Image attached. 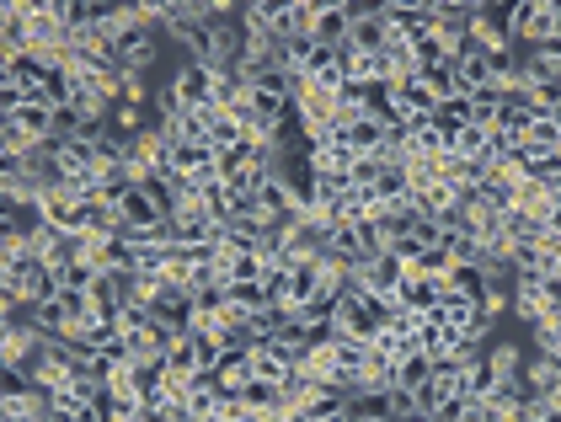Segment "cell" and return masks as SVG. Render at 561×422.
<instances>
[{
    "instance_id": "1",
    "label": "cell",
    "mask_w": 561,
    "mask_h": 422,
    "mask_svg": "<svg viewBox=\"0 0 561 422\" xmlns=\"http://www.w3.org/2000/svg\"><path fill=\"white\" fill-rule=\"evenodd\" d=\"M43 348H49V337H43L27 316L0 321V369H33L43 358Z\"/></svg>"
},
{
    "instance_id": "2",
    "label": "cell",
    "mask_w": 561,
    "mask_h": 422,
    "mask_svg": "<svg viewBox=\"0 0 561 422\" xmlns=\"http://www.w3.org/2000/svg\"><path fill=\"white\" fill-rule=\"evenodd\" d=\"M161 38H166V33H155V27H129V33L118 38L113 59H118L123 70H134V75H150L155 59H161Z\"/></svg>"
},
{
    "instance_id": "3",
    "label": "cell",
    "mask_w": 561,
    "mask_h": 422,
    "mask_svg": "<svg viewBox=\"0 0 561 422\" xmlns=\"http://www.w3.org/2000/svg\"><path fill=\"white\" fill-rule=\"evenodd\" d=\"M471 33L481 38V49H519L513 43V6H492V0H476V22Z\"/></svg>"
},
{
    "instance_id": "4",
    "label": "cell",
    "mask_w": 561,
    "mask_h": 422,
    "mask_svg": "<svg viewBox=\"0 0 561 422\" xmlns=\"http://www.w3.org/2000/svg\"><path fill=\"white\" fill-rule=\"evenodd\" d=\"M358 11L364 6H342V0H321V11H316V27H310V38L321 43V49H342L353 33V22H358Z\"/></svg>"
},
{
    "instance_id": "5",
    "label": "cell",
    "mask_w": 561,
    "mask_h": 422,
    "mask_svg": "<svg viewBox=\"0 0 561 422\" xmlns=\"http://www.w3.org/2000/svg\"><path fill=\"white\" fill-rule=\"evenodd\" d=\"M171 81H177V97H182L187 113H198V107H214V86H220V75H214L209 65H193V59H182Z\"/></svg>"
},
{
    "instance_id": "6",
    "label": "cell",
    "mask_w": 561,
    "mask_h": 422,
    "mask_svg": "<svg viewBox=\"0 0 561 422\" xmlns=\"http://www.w3.org/2000/svg\"><path fill=\"white\" fill-rule=\"evenodd\" d=\"M444 294H449L444 278H428L423 268H407V278H401V289H396V300L407 305V310H417V316H428V310H439Z\"/></svg>"
},
{
    "instance_id": "7",
    "label": "cell",
    "mask_w": 561,
    "mask_h": 422,
    "mask_svg": "<svg viewBox=\"0 0 561 422\" xmlns=\"http://www.w3.org/2000/svg\"><path fill=\"white\" fill-rule=\"evenodd\" d=\"M391 22L380 17V6H364L358 11V22H353V33H348V49H358V54H385L391 49Z\"/></svg>"
},
{
    "instance_id": "8",
    "label": "cell",
    "mask_w": 561,
    "mask_h": 422,
    "mask_svg": "<svg viewBox=\"0 0 561 422\" xmlns=\"http://www.w3.org/2000/svg\"><path fill=\"white\" fill-rule=\"evenodd\" d=\"M150 310H155V321L171 326V332H187V326H193V294H187L182 284H166L161 300H155Z\"/></svg>"
},
{
    "instance_id": "9",
    "label": "cell",
    "mask_w": 561,
    "mask_h": 422,
    "mask_svg": "<svg viewBox=\"0 0 561 422\" xmlns=\"http://www.w3.org/2000/svg\"><path fill=\"white\" fill-rule=\"evenodd\" d=\"M49 406H54V396L33 385L27 396H0V422H38Z\"/></svg>"
},
{
    "instance_id": "10",
    "label": "cell",
    "mask_w": 561,
    "mask_h": 422,
    "mask_svg": "<svg viewBox=\"0 0 561 422\" xmlns=\"http://www.w3.org/2000/svg\"><path fill=\"white\" fill-rule=\"evenodd\" d=\"M0 118H11V123H22L27 134H38V139H54V107L49 102H38V97H27L17 107H6Z\"/></svg>"
},
{
    "instance_id": "11",
    "label": "cell",
    "mask_w": 561,
    "mask_h": 422,
    "mask_svg": "<svg viewBox=\"0 0 561 422\" xmlns=\"http://www.w3.org/2000/svg\"><path fill=\"white\" fill-rule=\"evenodd\" d=\"M305 161H310V177H353L358 155L348 145H321V150H310Z\"/></svg>"
},
{
    "instance_id": "12",
    "label": "cell",
    "mask_w": 561,
    "mask_h": 422,
    "mask_svg": "<svg viewBox=\"0 0 561 422\" xmlns=\"http://www.w3.org/2000/svg\"><path fill=\"white\" fill-rule=\"evenodd\" d=\"M497 385H503V380H497V369L487 364V353H481L476 364L460 369V401H487Z\"/></svg>"
},
{
    "instance_id": "13",
    "label": "cell",
    "mask_w": 561,
    "mask_h": 422,
    "mask_svg": "<svg viewBox=\"0 0 561 422\" xmlns=\"http://www.w3.org/2000/svg\"><path fill=\"white\" fill-rule=\"evenodd\" d=\"M214 236H220V225L209 214H177L171 220V246H209Z\"/></svg>"
},
{
    "instance_id": "14",
    "label": "cell",
    "mask_w": 561,
    "mask_h": 422,
    "mask_svg": "<svg viewBox=\"0 0 561 422\" xmlns=\"http://www.w3.org/2000/svg\"><path fill=\"white\" fill-rule=\"evenodd\" d=\"M342 123H348V150L353 155H380L385 150V134H391L385 123H374V118H342Z\"/></svg>"
},
{
    "instance_id": "15",
    "label": "cell",
    "mask_w": 561,
    "mask_h": 422,
    "mask_svg": "<svg viewBox=\"0 0 561 422\" xmlns=\"http://www.w3.org/2000/svg\"><path fill=\"white\" fill-rule=\"evenodd\" d=\"M503 230H508V241H513V246H519V241H545V236H551V230H545V220H540V214L519 209V203H513V209L503 214Z\"/></svg>"
},
{
    "instance_id": "16",
    "label": "cell",
    "mask_w": 561,
    "mask_h": 422,
    "mask_svg": "<svg viewBox=\"0 0 561 422\" xmlns=\"http://www.w3.org/2000/svg\"><path fill=\"white\" fill-rule=\"evenodd\" d=\"M22 316L33 321V326H38V332L49 337V342H54L59 332H65V326H70V316H65V305H59V300H33V305L22 310Z\"/></svg>"
},
{
    "instance_id": "17",
    "label": "cell",
    "mask_w": 561,
    "mask_h": 422,
    "mask_svg": "<svg viewBox=\"0 0 561 422\" xmlns=\"http://www.w3.org/2000/svg\"><path fill=\"white\" fill-rule=\"evenodd\" d=\"M353 422H391V390H364V396L348 401Z\"/></svg>"
},
{
    "instance_id": "18",
    "label": "cell",
    "mask_w": 561,
    "mask_h": 422,
    "mask_svg": "<svg viewBox=\"0 0 561 422\" xmlns=\"http://www.w3.org/2000/svg\"><path fill=\"white\" fill-rule=\"evenodd\" d=\"M444 284L455 289V294H471V300H481V294H487V273H481L476 262H455V268L444 273Z\"/></svg>"
},
{
    "instance_id": "19",
    "label": "cell",
    "mask_w": 561,
    "mask_h": 422,
    "mask_svg": "<svg viewBox=\"0 0 561 422\" xmlns=\"http://www.w3.org/2000/svg\"><path fill=\"white\" fill-rule=\"evenodd\" d=\"M423 86L433 91V102H455L460 97V75H455V65H449V59H444V65H433V70H423Z\"/></svg>"
},
{
    "instance_id": "20",
    "label": "cell",
    "mask_w": 561,
    "mask_h": 422,
    "mask_svg": "<svg viewBox=\"0 0 561 422\" xmlns=\"http://www.w3.org/2000/svg\"><path fill=\"white\" fill-rule=\"evenodd\" d=\"M487 364L497 369V380H524V353H519V342H497V348L487 353Z\"/></svg>"
},
{
    "instance_id": "21",
    "label": "cell",
    "mask_w": 561,
    "mask_h": 422,
    "mask_svg": "<svg viewBox=\"0 0 561 422\" xmlns=\"http://www.w3.org/2000/svg\"><path fill=\"white\" fill-rule=\"evenodd\" d=\"M439 310H444V321L455 326V332H465V326H471V316L481 310V300H471V294H455V289H449L444 300H439Z\"/></svg>"
},
{
    "instance_id": "22",
    "label": "cell",
    "mask_w": 561,
    "mask_h": 422,
    "mask_svg": "<svg viewBox=\"0 0 561 422\" xmlns=\"http://www.w3.org/2000/svg\"><path fill=\"white\" fill-rule=\"evenodd\" d=\"M369 358H374L369 342H358V337H337V364H342V374H364V369H369Z\"/></svg>"
},
{
    "instance_id": "23",
    "label": "cell",
    "mask_w": 561,
    "mask_h": 422,
    "mask_svg": "<svg viewBox=\"0 0 561 422\" xmlns=\"http://www.w3.org/2000/svg\"><path fill=\"white\" fill-rule=\"evenodd\" d=\"M241 401L252 406V412H284V390L268 385V380H252V385L241 390Z\"/></svg>"
},
{
    "instance_id": "24",
    "label": "cell",
    "mask_w": 561,
    "mask_h": 422,
    "mask_svg": "<svg viewBox=\"0 0 561 422\" xmlns=\"http://www.w3.org/2000/svg\"><path fill=\"white\" fill-rule=\"evenodd\" d=\"M182 406H187V417H193V422H214V417H220V390H214V385H193V396H187Z\"/></svg>"
},
{
    "instance_id": "25",
    "label": "cell",
    "mask_w": 561,
    "mask_h": 422,
    "mask_svg": "<svg viewBox=\"0 0 561 422\" xmlns=\"http://www.w3.org/2000/svg\"><path fill=\"white\" fill-rule=\"evenodd\" d=\"M385 70H391V81H407V75H417V59H412V43L407 38H391V49H385Z\"/></svg>"
},
{
    "instance_id": "26",
    "label": "cell",
    "mask_w": 561,
    "mask_h": 422,
    "mask_svg": "<svg viewBox=\"0 0 561 422\" xmlns=\"http://www.w3.org/2000/svg\"><path fill=\"white\" fill-rule=\"evenodd\" d=\"M396 380L407 385V390H417L423 380H433V358H428L423 348H417V353H407V358H401V364H396Z\"/></svg>"
},
{
    "instance_id": "27",
    "label": "cell",
    "mask_w": 561,
    "mask_h": 422,
    "mask_svg": "<svg viewBox=\"0 0 561 422\" xmlns=\"http://www.w3.org/2000/svg\"><path fill=\"white\" fill-rule=\"evenodd\" d=\"M412 59H417V75L423 70H433V65H444V43H439V27H433V33H423V38H412Z\"/></svg>"
},
{
    "instance_id": "28",
    "label": "cell",
    "mask_w": 561,
    "mask_h": 422,
    "mask_svg": "<svg viewBox=\"0 0 561 422\" xmlns=\"http://www.w3.org/2000/svg\"><path fill=\"white\" fill-rule=\"evenodd\" d=\"M487 139H492V129H476V123H465V129L449 139V150L455 155H465V161H481V150H487Z\"/></svg>"
},
{
    "instance_id": "29",
    "label": "cell",
    "mask_w": 561,
    "mask_h": 422,
    "mask_svg": "<svg viewBox=\"0 0 561 422\" xmlns=\"http://www.w3.org/2000/svg\"><path fill=\"white\" fill-rule=\"evenodd\" d=\"M513 203H519V209H529V214H545V203H551V187H545L540 177H524L519 187H513Z\"/></svg>"
},
{
    "instance_id": "30",
    "label": "cell",
    "mask_w": 561,
    "mask_h": 422,
    "mask_svg": "<svg viewBox=\"0 0 561 422\" xmlns=\"http://www.w3.org/2000/svg\"><path fill=\"white\" fill-rule=\"evenodd\" d=\"M289 369H294V364H284L273 348H257V353H252V374H257V380H268V385H284Z\"/></svg>"
},
{
    "instance_id": "31",
    "label": "cell",
    "mask_w": 561,
    "mask_h": 422,
    "mask_svg": "<svg viewBox=\"0 0 561 422\" xmlns=\"http://www.w3.org/2000/svg\"><path fill=\"white\" fill-rule=\"evenodd\" d=\"M166 369H171V374H182V380H193V374L204 369V364H198V348H193V337H187V332H182V342H177V348H171Z\"/></svg>"
},
{
    "instance_id": "32",
    "label": "cell",
    "mask_w": 561,
    "mask_h": 422,
    "mask_svg": "<svg viewBox=\"0 0 561 422\" xmlns=\"http://www.w3.org/2000/svg\"><path fill=\"white\" fill-rule=\"evenodd\" d=\"M433 118H439V129H444L449 139H455V134L465 129V123H471V97H455V102H444Z\"/></svg>"
},
{
    "instance_id": "33",
    "label": "cell",
    "mask_w": 561,
    "mask_h": 422,
    "mask_svg": "<svg viewBox=\"0 0 561 422\" xmlns=\"http://www.w3.org/2000/svg\"><path fill=\"white\" fill-rule=\"evenodd\" d=\"M225 300L257 316V310H268V289H262V284H225Z\"/></svg>"
},
{
    "instance_id": "34",
    "label": "cell",
    "mask_w": 561,
    "mask_h": 422,
    "mask_svg": "<svg viewBox=\"0 0 561 422\" xmlns=\"http://www.w3.org/2000/svg\"><path fill=\"white\" fill-rule=\"evenodd\" d=\"M209 145H214V150H230V145H246V129H241V123H236V118H230V113H220V118H214V129H209Z\"/></svg>"
},
{
    "instance_id": "35",
    "label": "cell",
    "mask_w": 561,
    "mask_h": 422,
    "mask_svg": "<svg viewBox=\"0 0 561 422\" xmlns=\"http://www.w3.org/2000/svg\"><path fill=\"white\" fill-rule=\"evenodd\" d=\"M97 278H102V273L91 268V262H81V257H75L70 268H59V284H65V289H86V294H91V289H97Z\"/></svg>"
},
{
    "instance_id": "36",
    "label": "cell",
    "mask_w": 561,
    "mask_h": 422,
    "mask_svg": "<svg viewBox=\"0 0 561 422\" xmlns=\"http://www.w3.org/2000/svg\"><path fill=\"white\" fill-rule=\"evenodd\" d=\"M529 337H535V353L540 358H561V321H540Z\"/></svg>"
},
{
    "instance_id": "37",
    "label": "cell",
    "mask_w": 561,
    "mask_h": 422,
    "mask_svg": "<svg viewBox=\"0 0 561 422\" xmlns=\"http://www.w3.org/2000/svg\"><path fill=\"white\" fill-rule=\"evenodd\" d=\"M337 107H342V118H364V107H369V86L348 81V86L337 91Z\"/></svg>"
},
{
    "instance_id": "38",
    "label": "cell",
    "mask_w": 561,
    "mask_h": 422,
    "mask_svg": "<svg viewBox=\"0 0 561 422\" xmlns=\"http://www.w3.org/2000/svg\"><path fill=\"white\" fill-rule=\"evenodd\" d=\"M391 257H401V262H407V268H417V262L428 257V241H423V236H417V230H412V236L391 241Z\"/></svg>"
},
{
    "instance_id": "39",
    "label": "cell",
    "mask_w": 561,
    "mask_h": 422,
    "mask_svg": "<svg viewBox=\"0 0 561 422\" xmlns=\"http://www.w3.org/2000/svg\"><path fill=\"white\" fill-rule=\"evenodd\" d=\"M155 113H161V118H182V113H187L182 97H177V81H161V86H155Z\"/></svg>"
},
{
    "instance_id": "40",
    "label": "cell",
    "mask_w": 561,
    "mask_h": 422,
    "mask_svg": "<svg viewBox=\"0 0 561 422\" xmlns=\"http://www.w3.org/2000/svg\"><path fill=\"white\" fill-rule=\"evenodd\" d=\"M385 326H391L396 337H417V332H423V316H417V310H407V305L396 300V310H391V321H385Z\"/></svg>"
},
{
    "instance_id": "41",
    "label": "cell",
    "mask_w": 561,
    "mask_h": 422,
    "mask_svg": "<svg viewBox=\"0 0 561 422\" xmlns=\"http://www.w3.org/2000/svg\"><path fill=\"white\" fill-rule=\"evenodd\" d=\"M33 390V369H0V396H27Z\"/></svg>"
},
{
    "instance_id": "42",
    "label": "cell",
    "mask_w": 561,
    "mask_h": 422,
    "mask_svg": "<svg viewBox=\"0 0 561 422\" xmlns=\"http://www.w3.org/2000/svg\"><path fill=\"white\" fill-rule=\"evenodd\" d=\"M412 417H417V396L407 385H396L391 390V422H412Z\"/></svg>"
},
{
    "instance_id": "43",
    "label": "cell",
    "mask_w": 561,
    "mask_h": 422,
    "mask_svg": "<svg viewBox=\"0 0 561 422\" xmlns=\"http://www.w3.org/2000/svg\"><path fill=\"white\" fill-rule=\"evenodd\" d=\"M107 390H113V396H139V369L134 364H123L113 380H107Z\"/></svg>"
},
{
    "instance_id": "44",
    "label": "cell",
    "mask_w": 561,
    "mask_h": 422,
    "mask_svg": "<svg viewBox=\"0 0 561 422\" xmlns=\"http://www.w3.org/2000/svg\"><path fill=\"white\" fill-rule=\"evenodd\" d=\"M540 220H545V230H551V236H561V198L545 203V214H540Z\"/></svg>"
}]
</instances>
